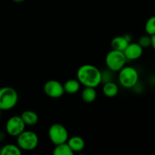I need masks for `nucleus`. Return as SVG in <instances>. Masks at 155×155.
<instances>
[{"label": "nucleus", "instance_id": "16", "mask_svg": "<svg viewBox=\"0 0 155 155\" xmlns=\"http://www.w3.org/2000/svg\"><path fill=\"white\" fill-rule=\"evenodd\" d=\"M22 154V151L18 145L7 144L2 148L0 151L1 155H20Z\"/></svg>", "mask_w": 155, "mask_h": 155}, {"label": "nucleus", "instance_id": "24", "mask_svg": "<svg viewBox=\"0 0 155 155\" xmlns=\"http://www.w3.org/2000/svg\"><path fill=\"white\" fill-rule=\"evenodd\" d=\"M1 112H2V110H0V118H1V115H2V113H1Z\"/></svg>", "mask_w": 155, "mask_h": 155}, {"label": "nucleus", "instance_id": "14", "mask_svg": "<svg viewBox=\"0 0 155 155\" xmlns=\"http://www.w3.org/2000/svg\"><path fill=\"white\" fill-rule=\"evenodd\" d=\"M103 95L107 98H113L116 96L119 92V87L114 82H108L103 83Z\"/></svg>", "mask_w": 155, "mask_h": 155}, {"label": "nucleus", "instance_id": "5", "mask_svg": "<svg viewBox=\"0 0 155 155\" xmlns=\"http://www.w3.org/2000/svg\"><path fill=\"white\" fill-rule=\"evenodd\" d=\"M119 81L124 88H133L138 82V71L133 67L125 66L119 71Z\"/></svg>", "mask_w": 155, "mask_h": 155}, {"label": "nucleus", "instance_id": "10", "mask_svg": "<svg viewBox=\"0 0 155 155\" xmlns=\"http://www.w3.org/2000/svg\"><path fill=\"white\" fill-rule=\"evenodd\" d=\"M129 43H130V39L127 37V36H117L112 38L110 45L112 49L124 51Z\"/></svg>", "mask_w": 155, "mask_h": 155}, {"label": "nucleus", "instance_id": "7", "mask_svg": "<svg viewBox=\"0 0 155 155\" xmlns=\"http://www.w3.org/2000/svg\"><path fill=\"white\" fill-rule=\"evenodd\" d=\"M25 124L21 116H12L6 122V133L12 137H17L25 130Z\"/></svg>", "mask_w": 155, "mask_h": 155}, {"label": "nucleus", "instance_id": "8", "mask_svg": "<svg viewBox=\"0 0 155 155\" xmlns=\"http://www.w3.org/2000/svg\"><path fill=\"white\" fill-rule=\"evenodd\" d=\"M43 91L47 96L52 98H59L65 93L63 84L56 80H50L46 82Z\"/></svg>", "mask_w": 155, "mask_h": 155}, {"label": "nucleus", "instance_id": "11", "mask_svg": "<svg viewBox=\"0 0 155 155\" xmlns=\"http://www.w3.org/2000/svg\"><path fill=\"white\" fill-rule=\"evenodd\" d=\"M67 143L69 145L73 152H81L84 150L85 147V142L81 136H74L71 138H68Z\"/></svg>", "mask_w": 155, "mask_h": 155}, {"label": "nucleus", "instance_id": "13", "mask_svg": "<svg viewBox=\"0 0 155 155\" xmlns=\"http://www.w3.org/2000/svg\"><path fill=\"white\" fill-rule=\"evenodd\" d=\"M81 84L80 82L75 79H70V80H67L65 83L63 84L64 90L65 92L68 94H75L76 92H78L80 90V88Z\"/></svg>", "mask_w": 155, "mask_h": 155}, {"label": "nucleus", "instance_id": "18", "mask_svg": "<svg viewBox=\"0 0 155 155\" xmlns=\"http://www.w3.org/2000/svg\"><path fill=\"white\" fill-rule=\"evenodd\" d=\"M144 30H145L146 33L150 36H153L155 34V16L150 17L146 21Z\"/></svg>", "mask_w": 155, "mask_h": 155}, {"label": "nucleus", "instance_id": "20", "mask_svg": "<svg viewBox=\"0 0 155 155\" xmlns=\"http://www.w3.org/2000/svg\"><path fill=\"white\" fill-rule=\"evenodd\" d=\"M112 73L113 71H110L109 69L106 68L103 71H101V83H106L108 82L112 81Z\"/></svg>", "mask_w": 155, "mask_h": 155}, {"label": "nucleus", "instance_id": "4", "mask_svg": "<svg viewBox=\"0 0 155 155\" xmlns=\"http://www.w3.org/2000/svg\"><path fill=\"white\" fill-rule=\"evenodd\" d=\"M127 61L123 51L114 49L109 51L105 58L106 68L113 72H119L122 68H124Z\"/></svg>", "mask_w": 155, "mask_h": 155}, {"label": "nucleus", "instance_id": "3", "mask_svg": "<svg viewBox=\"0 0 155 155\" xmlns=\"http://www.w3.org/2000/svg\"><path fill=\"white\" fill-rule=\"evenodd\" d=\"M16 138L17 145L21 151H33L39 144V137L37 134L30 130H24Z\"/></svg>", "mask_w": 155, "mask_h": 155}, {"label": "nucleus", "instance_id": "1", "mask_svg": "<svg viewBox=\"0 0 155 155\" xmlns=\"http://www.w3.org/2000/svg\"><path fill=\"white\" fill-rule=\"evenodd\" d=\"M77 79L84 87L97 88L101 83V71L93 64H83L77 71Z\"/></svg>", "mask_w": 155, "mask_h": 155}, {"label": "nucleus", "instance_id": "17", "mask_svg": "<svg viewBox=\"0 0 155 155\" xmlns=\"http://www.w3.org/2000/svg\"><path fill=\"white\" fill-rule=\"evenodd\" d=\"M53 154L54 155H73L74 154L67 142L55 145Z\"/></svg>", "mask_w": 155, "mask_h": 155}, {"label": "nucleus", "instance_id": "6", "mask_svg": "<svg viewBox=\"0 0 155 155\" xmlns=\"http://www.w3.org/2000/svg\"><path fill=\"white\" fill-rule=\"evenodd\" d=\"M49 139L54 145L67 142L68 138V132L65 126L60 124H53L48 130Z\"/></svg>", "mask_w": 155, "mask_h": 155}, {"label": "nucleus", "instance_id": "22", "mask_svg": "<svg viewBox=\"0 0 155 155\" xmlns=\"http://www.w3.org/2000/svg\"><path fill=\"white\" fill-rule=\"evenodd\" d=\"M5 139V134L3 132L0 131V143L4 141V139Z\"/></svg>", "mask_w": 155, "mask_h": 155}, {"label": "nucleus", "instance_id": "9", "mask_svg": "<svg viewBox=\"0 0 155 155\" xmlns=\"http://www.w3.org/2000/svg\"><path fill=\"white\" fill-rule=\"evenodd\" d=\"M144 48L138 42H130L124 50V54L128 61H135L141 57Z\"/></svg>", "mask_w": 155, "mask_h": 155}, {"label": "nucleus", "instance_id": "25", "mask_svg": "<svg viewBox=\"0 0 155 155\" xmlns=\"http://www.w3.org/2000/svg\"><path fill=\"white\" fill-rule=\"evenodd\" d=\"M154 90H155V87H154Z\"/></svg>", "mask_w": 155, "mask_h": 155}, {"label": "nucleus", "instance_id": "2", "mask_svg": "<svg viewBox=\"0 0 155 155\" xmlns=\"http://www.w3.org/2000/svg\"><path fill=\"white\" fill-rule=\"evenodd\" d=\"M18 93L14 88L4 86L0 88V110H9L18 104Z\"/></svg>", "mask_w": 155, "mask_h": 155}, {"label": "nucleus", "instance_id": "12", "mask_svg": "<svg viewBox=\"0 0 155 155\" xmlns=\"http://www.w3.org/2000/svg\"><path fill=\"white\" fill-rule=\"evenodd\" d=\"M21 117L22 118L23 121L24 122L26 126H29V127H33L35 126L39 121V116L33 110H24L21 113L20 115Z\"/></svg>", "mask_w": 155, "mask_h": 155}, {"label": "nucleus", "instance_id": "21", "mask_svg": "<svg viewBox=\"0 0 155 155\" xmlns=\"http://www.w3.org/2000/svg\"><path fill=\"white\" fill-rule=\"evenodd\" d=\"M151 47L155 50V34L151 36Z\"/></svg>", "mask_w": 155, "mask_h": 155}, {"label": "nucleus", "instance_id": "19", "mask_svg": "<svg viewBox=\"0 0 155 155\" xmlns=\"http://www.w3.org/2000/svg\"><path fill=\"white\" fill-rule=\"evenodd\" d=\"M138 43L143 48H147L151 46V36L147 34L141 36L138 39Z\"/></svg>", "mask_w": 155, "mask_h": 155}, {"label": "nucleus", "instance_id": "23", "mask_svg": "<svg viewBox=\"0 0 155 155\" xmlns=\"http://www.w3.org/2000/svg\"><path fill=\"white\" fill-rule=\"evenodd\" d=\"M12 1L15 2H16V3H21V2H23L25 1V0H12Z\"/></svg>", "mask_w": 155, "mask_h": 155}, {"label": "nucleus", "instance_id": "15", "mask_svg": "<svg viewBox=\"0 0 155 155\" xmlns=\"http://www.w3.org/2000/svg\"><path fill=\"white\" fill-rule=\"evenodd\" d=\"M96 88L94 87H84L81 92V98L84 102L92 103L97 98V92Z\"/></svg>", "mask_w": 155, "mask_h": 155}]
</instances>
